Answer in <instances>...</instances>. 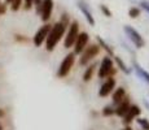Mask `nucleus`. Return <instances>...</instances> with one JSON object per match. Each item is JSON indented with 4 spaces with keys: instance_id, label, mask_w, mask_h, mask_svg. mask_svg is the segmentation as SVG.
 Masks as SVG:
<instances>
[{
    "instance_id": "f257e3e1",
    "label": "nucleus",
    "mask_w": 149,
    "mask_h": 130,
    "mask_svg": "<svg viewBox=\"0 0 149 130\" xmlns=\"http://www.w3.org/2000/svg\"><path fill=\"white\" fill-rule=\"evenodd\" d=\"M68 26L65 24H62L61 21L56 22L54 25H52L49 33H48V37L45 39V50L48 52H52L56 46L58 44V42L65 37V33H66Z\"/></svg>"
},
{
    "instance_id": "f03ea898",
    "label": "nucleus",
    "mask_w": 149,
    "mask_h": 130,
    "mask_svg": "<svg viewBox=\"0 0 149 130\" xmlns=\"http://www.w3.org/2000/svg\"><path fill=\"white\" fill-rule=\"evenodd\" d=\"M77 55L74 53V52H69L66 56L62 59L61 64L58 65V68H57V73L56 76L58 78H65L66 76H69V73L71 72V69H73L74 64H75V60H77Z\"/></svg>"
},
{
    "instance_id": "7ed1b4c3",
    "label": "nucleus",
    "mask_w": 149,
    "mask_h": 130,
    "mask_svg": "<svg viewBox=\"0 0 149 130\" xmlns=\"http://www.w3.org/2000/svg\"><path fill=\"white\" fill-rule=\"evenodd\" d=\"M100 51H101V48L99 47L97 43H91V44L87 46V47L84 48V51L81 53L82 56L79 57V65L81 66L88 65L90 64V61H92L97 55L100 53Z\"/></svg>"
},
{
    "instance_id": "20e7f679",
    "label": "nucleus",
    "mask_w": 149,
    "mask_h": 130,
    "mask_svg": "<svg viewBox=\"0 0 149 130\" xmlns=\"http://www.w3.org/2000/svg\"><path fill=\"white\" fill-rule=\"evenodd\" d=\"M79 34V24L78 21H73L70 25L68 26L66 33H65V39H64V47L70 48L73 47L74 42H75L77 37Z\"/></svg>"
},
{
    "instance_id": "39448f33",
    "label": "nucleus",
    "mask_w": 149,
    "mask_h": 130,
    "mask_svg": "<svg viewBox=\"0 0 149 130\" xmlns=\"http://www.w3.org/2000/svg\"><path fill=\"white\" fill-rule=\"evenodd\" d=\"M123 30H125L126 35L128 37V39L131 40V43H132V44L135 46L136 48L145 47V40L141 37V34H140L139 31L136 30V29H134L132 26H130V25H125Z\"/></svg>"
},
{
    "instance_id": "423d86ee",
    "label": "nucleus",
    "mask_w": 149,
    "mask_h": 130,
    "mask_svg": "<svg viewBox=\"0 0 149 130\" xmlns=\"http://www.w3.org/2000/svg\"><path fill=\"white\" fill-rule=\"evenodd\" d=\"M114 68V61L110 56H105L104 59L100 63V68L99 72H97V76H99L100 79H105V78L109 77L110 74V70Z\"/></svg>"
},
{
    "instance_id": "0eeeda50",
    "label": "nucleus",
    "mask_w": 149,
    "mask_h": 130,
    "mask_svg": "<svg viewBox=\"0 0 149 130\" xmlns=\"http://www.w3.org/2000/svg\"><path fill=\"white\" fill-rule=\"evenodd\" d=\"M88 43H90V35H88L86 31L79 33L78 37H77V39H75V42H74V44H73L74 53L75 55L82 53V52L84 51V48L88 46Z\"/></svg>"
},
{
    "instance_id": "6e6552de",
    "label": "nucleus",
    "mask_w": 149,
    "mask_h": 130,
    "mask_svg": "<svg viewBox=\"0 0 149 130\" xmlns=\"http://www.w3.org/2000/svg\"><path fill=\"white\" fill-rule=\"evenodd\" d=\"M116 78L114 77H108L105 78V81L102 82V85L100 86L99 89V96L100 98H107L109 95L111 94V92L114 91V89H116Z\"/></svg>"
},
{
    "instance_id": "1a4fd4ad",
    "label": "nucleus",
    "mask_w": 149,
    "mask_h": 130,
    "mask_svg": "<svg viewBox=\"0 0 149 130\" xmlns=\"http://www.w3.org/2000/svg\"><path fill=\"white\" fill-rule=\"evenodd\" d=\"M51 27H52V25L44 24L35 33V35H34V38H33V43H34V46H35V47H40L43 43H45V39H47L48 33H49Z\"/></svg>"
},
{
    "instance_id": "9d476101",
    "label": "nucleus",
    "mask_w": 149,
    "mask_h": 130,
    "mask_svg": "<svg viewBox=\"0 0 149 130\" xmlns=\"http://www.w3.org/2000/svg\"><path fill=\"white\" fill-rule=\"evenodd\" d=\"M53 0H43L42 4V11H40V17L43 22H47L48 20L52 16V11H53Z\"/></svg>"
},
{
    "instance_id": "9b49d317",
    "label": "nucleus",
    "mask_w": 149,
    "mask_h": 130,
    "mask_svg": "<svg viewBox=\"0 0 149 130\" xmlns=\"http://www.w3.org/2000/svg\"><path fill=\"white\" fill-rule=\"evenodd\" d=\"M130 105H131L130 98L126 96L125 99H123L122 102L118 104V105H116V108H114V115H116V116H118V117H123L126 113H127Z\"/></svg>"
},
{
    "instance_id": "f8f14e48",
    "label": "nucleus",
    "mask_w": 149,
    "mask_h": 130,
    "mask_svg": "<svg viewBox=\"0 0 149 130\" xmlns=\"http://www.w3.org/2000/svg\"><path fill=\"white\" fill-rule=\"evenodd\" d=\"M78 8H79V11L82 12L83 16H84V18L87 20L88 24H90L91 26H95L96 21H95V18H93V16H92V13H91V11L88 9V7L86 5V3L82 1V0H79V1H78Z\"/></svg>"
},
{
    "instance_id": "ddd939ff",
    "label": "nucleus",
    "mask_w": 149,
    "mask_h": 130,
    "mask_svg": "<svg viewBox=\"0 0 149 130\" xmlns=\"http://www.w3.org/2000/svg\"><path fill=\"white\" fill-rule=\"evenodd\" d=\"M126 96H127V92H126L125 87H122V86L121 87H116L114 91L111 92V102H113V105H118Z\"/></svg>"
},
{
    "instance_id": "4468645a",
    "label": "nucleus",
    "mask_w": 149,
    "mask_h": 130,
    "mask_svg": "<svg viewBox=\"0 0 149 130\" xmlns=\"http://www.w3.org/2000/svg\"><path fill=\"white\" fill-rule=\"evenodd\" d=\"M134 70H135L137 77L141 78L144 82H147L149 85V72L148 70H145V69L143 68V66H140L137 63H134Z\"/></svg>"
},
{
    "instance_id": "2eb2a0df",
    "label": "nucleus",
    "mask_w": 149,
    "mask_h": 130,
    "mask_svg": "<svg viewBox=\"0 0 149 130\" xmlns=\"http://www.w3.org/2000/svg\"><path fill=\"white\" fill-rule=\"evenodd\" d=\"M96 66L97 64H91V65H88L87 68H86V70H84V73H83V82H90L91 79H92V77H93V73H95V70H96Z\"/></svg>"
},
{
    "instance_id": "dca6fc26",
    "label": "nucleus",
    "mask_w": 149,
    "mask_h": 130,
    "mask_svg": "<svg viewBox=\"0 0 149 130\" xmlns=\"http://www.w3.org/2000/svg\"><path fill=\"white\" fill-rule=\"evenodd\" d=\"M96 40H97V44H99V47H100V48H102L104 51H107L108 56H110V57H113V56H114V51H113V48H111L110 46H109L108 43L101 38V37H96Z\"/></svg>"
},
{
    "instance_id": "f3484780",
    "label": "nucleus",
    "mask_w": 149,
    "mask_h": 130,
    "mask_svg": "<svg viewBox=\"0 0 149 130\" xmlns=\"http://www.w3.org/2000/svg\"><path fill=\"white\" fill-rule=\"evenodd\" d=\"M113 57H114V60H113V61L117 64V68H119V69H121V70H122L125 74H130V73H131V70H130V69H128V66L126 65V63L123 61V60L121 59V57H119V56H116V55H114Z\"/></svg>"
},
{
    "instance_id": "a211bd4d",
    "label": "nucleus",
    "mask_w": 149,
    "mask_h": 130,
    "mask_svg": "<svg viewBox=\"0 0 149 130\" xmlns=\"http://www.w3.org/2000/svg\"><path fill=\"white\" fill-rule=\"evenodd\" d=\"M127 115L135 120V118H137L140 115H141V108H140L137 104H131L130 108H128V111H127Z\"/></svg>"
},
{
    "instance_id": "6ab92c4d",
    "label": "nucleus",
    "mask_w": 149,
    "mask_h": 130,
    "mask_svg": "<svg viewBox=\"0 0 149 130\" xmlns=\"http://www.w3.org/2000/svg\"><path fill=\"white\" fill-rule=\"evenodd\" d=\"M101 113H102V116H104V117L113 116V115H114V107L113 105H105L104 108H102Z\"/></svg>"
},
{
    "instance_id": "aec40b11",
    "label": "nucleus",
    "mask_w": 149,
    "mask_h": 130,
    "mask_svg": "<svg viewBox=\"0 0 149 130\" xmlns=\"http://www.w3.org/2000/svg\"><path fill=\"white\" fill-rule=\"evenodd\" d=\"M137 124L140 125L141 130H149V120L147 118H143V117H137Z\"/></svg>"
},
{
    "instance_id": "412c9836",
    "label": "nucleus",
    "mask_w": 149,
    "mask_h": 130,
    "mask_svg": "<svg viewBox=\"0 0 149 130\" xmlns=\"http://www.w3.org/2000/svg\"><path fill=\"white\" fill-rule=\"evenodd\" d=\"M128 16H130L131 18H137V17L140 16V8L131 7L130 9H128Z\"/></svg>"
},
{
    "instance_id": "4be33fe9",
    "label": "nucleus",
    "mask_w": 149,
    "mask_h": 130,
    "mask_svg": "<svg viewBox=\"0 0 149 130\" xmlns=\"http://www.w3.org/2000/svg\"><path fill=\"white\" fill-rule=\"evenodd\" d=\"M21 5H22V0H12L10 1V9L13 12H16V11H18L21 8Z\"/></svg>"
},
{
    "instance_id": "5701e85b",
    "label": "nucleus",
    "mask_w": 149,
    "mask_h": 130,
    "mask_svg": "<svg viewBox=\"0 0 149 130\" xmlns=\"http://www.w3.org/2000/svg\"><path fill=\"white\" fill-rule=\"evenodd\" d=\"M42 4H43V0H34V7H35L36 14H40V11H42Z\"/></svg>"
},
{
    "instance_id": "b1692460",
    "label": "nucleus",
    "mask_w": 149,
    "mask_h": 130,
    "mask_svg": "<svg viewBox=\"0 0 149 130\" xmlns=\"http://www.w3.org/2000/svg\"><path fill=\"white\" fill-rule=\"evenodd\" d=\"M100 9H101V12L104 13V16L105 17H111V11L109 9V8L107 7V5H100Z\"/></svg>"
},
{
    "instance_id": "393cba45",
    "label": "nucleus",
    "mask_w": 149,
    "mask_h": 130,
    "mask_svg": "<svg viewBox=\"0 0 149 130\" xmlns=\"http://www.w3.org/2000/svg\"><path fill=\"white\" fill-rule=\"evenodd\" d=\"M33 7H34V0H25V3H24L25 11H30Z\"/></svg>"
},
{
    "instance_id": "a878e982",
    "label": "nucleus",
    "mask_w": 149,
    "mask_h": 130,
    "mask_svg": "<svg viewBox=\"0 0 149 130\" xmlns=\"http://www.w3.org/2000/svg\"><path fill=\"white\" fill-rule=\"evenodd\" d=\"M140 5H141V8L145 11V12L149 13V1H147V0H141V1H140Z\"/></svg>"
},
{
    "instance_id": "bb28decb",
    "label": "nucleus",
    "mask_w": 149,
    "mask_h": 130,
    "mask_svg": "<svg viewBox=\"0 0 149 130\" xmlns=\"http://www.w3.org/2000/svg\"><path fill=\"white\" fill-rule=\"evenodd\" d=\"M60 21H61L62 24H65L66 26L70 25V22H69V16H68L66 13H64V14H62V16H61V20H60Z\"/></svg>"
},
{
    "instance_id": "cd10ccee",
    "label": "nucleus",
    "mask_w": 149,
    "mask_h": 130,
    "mask_svg": "<svg viewBox=\"0 0 149 130\" xmlns=\"http://www.w3.org/2000/svg\"><path fill=\"white\" fill-rule=\"evenodd\" d=\"M5 116V112H4V109L3 108H0V118H3Z\"/></svg>"
},
{
    "instance_id": "c85d7f7f",
    "label": "nucleus",
    "mask_w": 149,
    "mask_h": 130,
    "mask_svg": "<svg viewBox=\"0 0 149 130\" xmlns=\"http://www.w3.org/2000/svg\"><path fill=\"white\" fill-rule=\"evenodd\" d=\"M122 130H134V129H132V126H131V125H128V126H125Z\"/></svg>"
},
{
    "instance_id": "c756f323",
    "label": "nucleus",
    "mask_w": 149,
    "mask_h": 130,
    "mask_svg": "<svg viewBox=\"0 0 149 130\" xmlns=\"http://www.w3.org/2000/svg\"><path fill=\"white\" fill-rule=\"evenodd\" d=\"M10 1H12V0H5V4H10Z\"/></svg>"
},
{
    "instance_id": "7c9ffc66",
    "label": "nucleus",
    "mask_w": 149,
    "mask_h": 130,
    "mask_svg": "<svg viewBox=\"0 0 149 130\" xmlns=\"http://www.w3.org/2000/svg\"><path fill=\"white\" fill-rule=\"evenodd\" d=\"M0 130H4V129H3V125H1V124H0Z\"/></svg>"
},
{
    "instance_id": "2f4dec72",
    "label": "nucleus",
    "mask_w": 149,
    "mask_h": 130,
    "mask_svg": "<svg viewBox=\"0 0 149 130\" xmlns=\"http://www.w3.org/2000/svg\"><path fill=\"white\" fill-rule=\"evenodd\" d=\"M0 5H1V3H0Z\"/></svg>"
}]
</instances>
